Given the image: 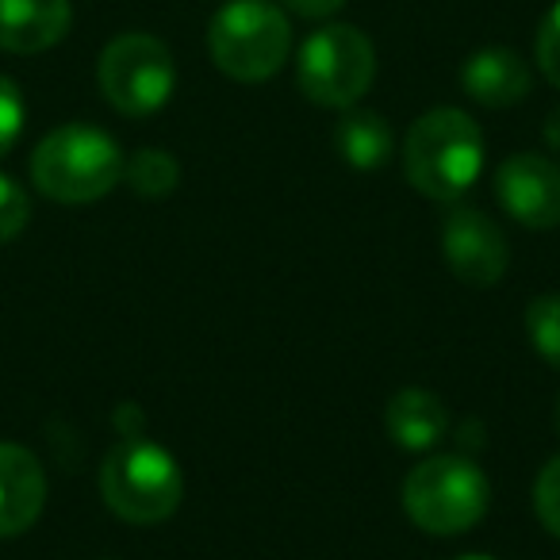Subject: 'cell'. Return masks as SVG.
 <instances>
[{
  "label": "cell",
  "mask_w": 560,
  "mask_h": 560,
  "mask_svg": "<svg viewBox=\"0 0 560 560\" xmlns=\"http://www.w3.org/2000/svg\"><path fill=\"white\" fill-rule=\"evenodd\" d=\"M483 170V135L460 108H434L419 116L404 142V173L427 200L453 203L476 185Z\"/></svg>",
  "instance_id": "obj_1"
},
{
  "label": "cell",
  "mask_w": 560,
  "mask_h": 560,
  "mask_svg": "<svg viewBox=\"0 0 560 560\" xmlns=\"http://www.w3.org/2000/svg\"><path fill=\"white\" fill-rule=\"evenodd\" d=\"M124 150L108 131L66 124L35 147L32 180L55 203H93L124 180Z\"/></svg>",
  "instance_id": "obj_2"
},
{
  "label": "cell",
  "mask_w": 560,
  "mask_h": 560,
  "mask_svg": "<svg viewBox=\"0 0 560 560\" xmlns=\"http://www.w3.org/2000/svg\"><path fill=\"white\" fill-rule=\"evenodd\" d=\"M101 495L112 514L135 526L165 522L180 506L185 476L170 450L142 434H127L112 445L101 465Z\"/></svg>",
  "instance_id": "obj_3"
},
{
  "label": "cell",
  "mask_w": 560,
  "mask_h": 560,
  "mask_svg": "<svg viewBox=\"0 0 560 560\" xmlns=\"http://www.w3.org/2000/svg\"><path fill=\"white\" fill-rule=\"evenodd\" d=\"M491 506V483L483 468L457 453L427 457L404 480V511L422 534L457 537L480 526Z\"/></svg>",
  "instance_id": "obj_4"
},
{
  "label": "cell",
  "mask_w": 560,
  "mask_h": 560,
  "mask_svg": "<svg viewBox=\"0 0 560 560\" xmlns=\"http://www.w3.org/2000/svg\"><path fill=\"white\" fill-rule=\"evenodd\" d=\"M208 50L219 73L257 85L280 73L292 50L289 16L272 0H231L211 16Z\"/></svg>",
  "instance_id": "obj_5"
},
{
  "label": "cell",
  "mask_w": 560,
  "mask_h": 560,
  "mask_svg": "<svg viewBox=\"0 0 560 560\" xmlns=\"http://www.w3.org/2000/svg\"><path fill=\"white\" fill-rule=\"evenodd\" d=\"M376 50L353 24H323L296 58V85L319 108L346 112L373 89Z\"/></svg>",
  "instance_id": "obj_6"
},
{
  "label": "cell",
  "mask_w": 560,
  "mask_h": 560,
  "mask_svg": "<svg viewBox=\"0 0 560 560\" xmlns=\"http://www.w3.org/2000/svg\"><path fill=\"white\" fill-rule=\"evenodd\" d=\"M96 81L101 93L119 116L147 119L162 112L177 85V66L162 39L154 35H119L104 47L101 62H96Z\"/></svg>",
  "instance_id": "obj_7"
},
{
  "label": "cell",
  "mask_w": 560,
  "mask_h": 560,
  "mask_svg": "<svg viewBox=\"0 0 560 560\" xmlns=\"http://www.w3.org/2000/svg\"><path fill=\"white\" fill-rule=\"evenodd\" d=\"M442 254L453 277L465 280L468 289H491L511 265V246H506V234L499 231V223L483 215L480 208H465V203H457L445 215Z\"/></svg>",
  "instance_id": "obj_8"
},
{
  "label": "cell",
  "mask_w": 560,
  "mask_h": 560,
  "mask_svg": "<svg viewBox=\"0 0 560 560\" xmlns=\"http://www.w3.org/2000/svg\"><path fill=\"white\" fill-rule=\"evenodd\" d=\"M495 200L526 231L560 226V165L541 154H511L495 170Z\"/></svg>",
  "instance_id": "obj_9"
},
{
  "label": "cell",
  "mask_w": 560,
  "mask_h": 560,
  "mask_svg": "<svg viewBox=\"0 0 560 560\" xmlns=\"http://www.w3.org/2000/svg\"><path fill=\"white\" fill-rule=\"evenodd\" d=\"M47 503V472L27 445L0 442V537L35 526Z\"/></svg>",
  "instance_id": "obj_10"
},
{
  "label": "cell",
  "mask_w": 560,
  "mask_h": 560,
  "mask_svg": "<svg viewBox=\"0 0 560 560\" xmlns=\"http://www.w3.org/2000/svg\"><path fill=\"white\" fill-rule=\"evenodd\" d=\"M73 9L70 0H0V50L39 55L66 39Z\"/></svg>",
  "instance_id": "obj_11"
},
{
  "label": "cell",
  "mask_w": 560,
  "mask_h": 560,
  "mask_svg": "<svg viewBox=\"0 0 560 560\" xmlns=\"http://www.w3.org/2000/svg\"><path fill=\"white\" fill-rule=\"evenodd\" d=\"M529 66L511 47H483L460 66V89L480 108H514L529 93Z\"/></svg>",
  "instance_id": "obj_12"
},
{
  "label": "cell",
  "mask_w": 560,
  "mask_h": 560,
  "mask_svg": "<svg viewBox=\"0 0 560 560\" xmlns=\"http://www.w3.org/2000/svg\"><path fill=\"white\" fill-rule=\"evenodd\" d=\"M384 427H388V438L399 450L427 453V450H434L445 438V430H450V411H445V404L434 392L404 388L384 407Z\"/></svg>",
  "instance_id": "obj_13"
},
{
  "label": "cell",
  "mask_w": 560,
  "mask_h": 560,
  "mask_svg": "<svg viewBox=\"0 0 560 560\" xmlns=\"http://www.w3.org/2000/svg\"><path fill=\"white\" fill-rule=\"evenodd\" d=\"M335 147L350 170L373 173L388 165L392 150H396V139H392V127L381 112L346 108V116L338 119V127H335Z\"/></svg>",
  "instance_id": "obj_14"
},
{
  "label": "cell",
  "mask_w": 560,
  "mask_h": 560,
  "mask_svg": "<svg viewBox=\"0 0 560 560\" xmlns=\"http://www.w3.org/2000/svg\"><path fill=\"white\" fill-rule=\"evenodd\" d=\"M124 180L142 196V200H165L180 185V165L165 150H139L124 165Z\"/></svg>",
  "instance_id": "obj_15"
},
{
  "label": "cell",
  "mask_w": 560,
  "mask_h": 560,
  "mask_svg": "<svg viewBox=\"0 0 560 560\" xmlns=\"http://www.w3.org/2000/svg\"><path fill=\"white\" fill-rule=\"evenodd\" d=\"M526 338L552 369H560V292H545L526 307Z\"/></svg>",
  "instance_id": "obj_16"
},
{
  "label": "cell",
  "mask_w": 560,
  "mask_h": 560,
  "mask_svg": "<svg viewBox=\"0 0 560 560\" xmlns=\"http://www.w3.org/2000/svg\"><path fill=\"white\" fill-rule=\"evenodd\" d=\"M534 511H537V518H541V526L560 541V457H552L549 465L537 472Z\"/></svg>",
  "instance_id": "obj_17"
},
{
  "label": "cell",
  "mask_w": 560,
  "mask_h": 560,
  "mask_svg": "<svg viewBox=\"0 0 560 560\" xmlns=\"http://www.w3.org/2000/svg\"><path fill=\"white\" fill-rule=\"evenodd\" d=\"M32 219V200L12 177L0 173V242H12Z\"/></svg>",
  "instance_id": "obj_18"
},
{
  "label": "cell",
  "mask_w": 560,
  "mask_h": 560,
  "mask_svg": "<svg viewBox=\"0 0 560 560\" xmlns=\"http://www.w3.org/2000/svg\"><path fill=\"white\" fill-rule=\"evenodd\" d=\"M24 119H27L24 93L16 89V81H9L0 73V158L16 147L20 131H24Z\"/></svg>",
  "instance_id": "obj_19"
},
{
  "label": "cell",
  "mask_w": 560,
  "mask_h": 560,
  "mask_svg": "<svg viewBox=\"0 0 560 560\" xmlns=\"http://www.w3.org/2000/svg\"><path fill=\"white\" fill-rule=\"evenodd\" d=\"M537 70L545 73V81L549 85L560 89V0L552 4L549 12H545L541 27H537Z\"/></svg>",
  "instance_id": "obj_20"
},
{
  "label": "cell",
  "mask_w": 560,
  "mask_h": 560,
  "mask_svg": "<svg viewBox=\"0 0 560 560\" xmlns=\"http://www.w3.org/2000/svg\"><path fill=\"white\" fill-rule=\"evenodd\" d=\"M342 4L346 0H284V9L304 20H327V16H335Z\"/></svg>",
  "instance_id": "obj_21"
},
{
  "label": "cell",
  "mask_w": 560,
  "mask_h": 560,
  "mask_svg": "<svg viewBox=\"0 0 560 560\" xmlns=\"http://www.w3.org/2000/svg\"><path fill=\"white\" fill-rule=\"evenodd\" d=\"M545 142L560 154V104L549 112V119H545Z\"/></svg>",
  "instance_id": "obj_22"
},
{
  "label": "cell",
  "mask_w": 560,
  "mask_h": 560,
  "mask_svg": "<svg viewBox=\"0 0 560 560\" xmlns=\"http://www.w3.org/2000/svg\"><path fill=\"white\" fill-rule=\"evenodd\" d=\"M457 560H491V557H476V552H472V557H457Z\"/></svg>",
  "instance_id": "obj_23"
},
{
  "label": "cell",
  "mask_w": 560,
  "mask_h": 560,
  "mask_svg": "<svg viewBox=\"0 0 560 560\" xmlns=\"http://www.w3.org/2000/svg\"><path fill=\"white\" fill-rule=\"evenodd\" d=\"M557 434H560V399H557Z\"/></svg>",
  "instance_id": "obj_24"
}]
</instances>
